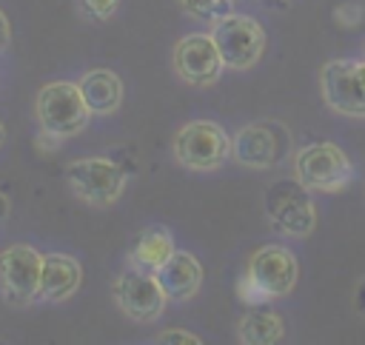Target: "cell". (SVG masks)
I'll return each mask as SVG.
<instances>
[{
	"instance_id": "1",
	"label": "cell",
	"mask_w": 365,
	"mask_h": 345,
	"mask_svg": "<svg viewBox=\"0 0 365 345\" xmlns=\"http://www.w3.org/2000/svg\"><path fill=\"white\" fill-rule=\"evenodd\" d=\"M299 277L297 257L282 245H262L251 254L245 277L240 282V297L245 302H265L294 291Z\"/></svg>"
},
{
	"instance_id": "2",
	"label": "cell",
	"mask_w": 365,
	"mask_h": 345,
	"mask_svg": "<svg viewBox=\"0 0 365 345\" xmlns=\"http://www.w3.org/2000/svg\"><path fill=\"white\" fill-rule=\"evenodd\" d=\"M34 117L40 131L57 134V137H74L88 125V105L77 88V83L68 80H51L46 83L34 97Z\"/></svg>"
},
{
	"instance_id": "3",
	"label": "cell",
	"mask_w": 365,
	"mask_h": 345,
	"mask_svg": "<svg viewBox=\"0 0 365 345\" xmlns=\"http://www.w3.org/2000/svg\"><path fill=\"white\" fill-rule=\"evenodd\" d=\"M174 160L188 171H217L231 157V137L214 120H191L171 140Z\"/></svg>"
},
{
	"instance_id": "4",
	"label": "cell",
	"mask_w": 365,
	"mask_h": 345,
	"mask_svg": "<svg viewBox=\"0 0 365 345\" xmlns=\"http://www.w3.org/2000/svg\"><path fill=\"white\" fill-rule=\"evenodd\" d=\"M66 182L77 200L106 208L125 191V171L108 157H77L66 165Z\"/></svg>"
},
{
	"instance_id": "5",
	"label": "cell",
	"mask_w": 365,
	"mask_h": 345,
	"mask_svg": "<svg viewBox=\"0 0 365 345\" xmlns=\"http://www.w3.org/2000/svg\"><path fill=\"white\" fill-rule=\"evenodd\" d=\"M308 191L311 188H305L297 177L294 180H277L265 188V197H262L265 217L271 220V225L279 234L305 237L314 231L317 208H314V200Z\"/></svg>"
},
{
	"instance_id": "6",
	"label": "cell",
	"mask_w": 365,
	"mask_h": 345,
	"mask_svg": "<svg viewBox=\"0 0 365 345\" xmlns=\"http://www.w3.org/2000/svg\"><path fill=\"white\" fill-rule=\"evenodd\" d=\"M111 294H114L117 308L134 322H154L165 314V305H168L160 277L154 271L137 268L131 262L114 277Z\"/></svg>"
},
{
	"instance_id": "7",
	"label": "cell",
	"mask_w": 365,
	"mask_h": 345,
	"mask_svg": "<svg viewBox=\"0 0 365 345\" xmlns=\"http://www.w3.org/2000/svg\"><path fill=\"white\" fill-rule=\"evenodd\" d=\"M43 254L31 245H9L0 251V297L11 308H26L40 297Z\"/></svg>"
},
{
	"instance_id": "8",
	"label": "cell",
	"mask_w": 365,
	"mask_h": 345,
	"mask_svg": "<svg viewBox=\"0 0 365 345\" xmlns=\"http://www.w3.org/2000/svg\"><path fill=\"white\" fill-rule=\"evenodd\" d=\"M211 37L228 68H251L265 51V29L248 14H225L211 23Z\"/></svg>"
},
{
	"instance_id": "9",
	"label": "cell",
	"mask_w": 365,
	"mask_h": 345,
	"mask_svg": "<svg viewBox=\"0 0 365 345\" xmlns=\"http://www.w3.org/2000/svg\"><path fill=\"white\" fill-rule=\"evenodd\" d=\"M291 148L288 128L274 120H257L242 125L231 137V157L245 168H274Z\"/></svg>"
},
{
	"instance_id": "10",
	"label": "cell",
	"mask_w": 365,
	"mask_h": 345,
	"mask_svg": "<svg viewBox=\"0 0 365 345\" xmlns=\"http://www.w3.org/2000/svg\"><path fill=\"white\" fill-rule=\"evenodd\" d=\"M297 180L311 191H342L351 182V163L334 143H311L294 157Z\"/></svg>"
},
{
	"instance_id": "11",
	"label": "cell",
	"mask_w": 365,
	"mask_h": 345,
	"mask_svg": "<svg viewBox=\"0 0 365 345\" xmlns=\"http://www.w3.org/2000/svg\"><path fill=\"white\" fill-rule=\"evenodd\" d=\"M171 68L174 74L188 86H214L225 68L222 54L211 37V31H194L174 43L171 51Z\"/></svg>"
},
{
	"instance_id": "12",
	"label": "cell",
	"mask_w": 365,
	"mask_h": 345,
	"mask_svg": "<svg viewBox=\"0 0 365 345\" xmlns=\"http://www.w3.org/2000/svg\"><path fill=\"white\" fill-rule=\"evenodd\" d=\"M325 103L348 117H365V60H331L319 71Z\"/></svg>"
},
{
	"instance_id": "13",
	"label": "cell",
	"mask_w": 365,
	"mask_h": 345,
	"mask_svg": "<svg viewBox=\"0 0 365 345\" xmlns=\"http://www.w3.org/2000/svg\"><path fill=\"white\" fill-rule=\"evenodd\" d=\"M83 282V265L68 254H46L40 277V302H66Z\"/></svg>"
},
{
	"instance_id": "14",
	"label": "cell",
	"mask_w": 365,
	"mask_h": 345,
	"mask_svg": "<svg viewBox=\"0 0 365 345\" xmlns=\"http://www.w3.org/2000/svg\"><path fill=\"white\" fill-rule=\"evenodd\" d=\"M157 277L168 302H185L202 285V265L191 251H174L168 262L157 271Z\"/></svg>"
},
{
	"instance_id": "15",
	"label": "cell",
	"mask_w": 365,
	"mask_h": 345,
	"mask_svg": "<svg viewBox=\"0 0 365 345\" xmlns=\"http://www.w3.org/2000/svg\"><path fill=\"white\" fill-rule=\"evenodd\" d=\"M77 88L91 114H114L123 103V80L111 68H91L77 80Z\"/></svg>"
},
{
	"instance_id": "16",
	"label": "cell",
	"mask_w": 365,
	"mask_h": 345,
	"mask_svg": "<svg viewBox=\"0 0 365 345\" xmlns=\"http://www.w3.org/2000/svg\"><path fill=\"white\" fill-rule=\"evenodd\" d=\"M174 237L168 234V228L163 225H151L145 231L137 234L134 245H131V254H128V262L137 265V268H145V271H160L168 257L174 254Z\"/></svg>"
},
{
	"instance_id": "17",
	"label": "cell",
	"mask_w": 365,
	"mask_h": 345,
	"mask_svg": "<svg viewBox=\"0 0 365 345\" xmlns=\"http://www.w3.org/2000/svg\"><path fill=\"white\" fill-rule=\"evenodd\" d=\"M285 336V322L279 314L254 308L237 322V339L242 345H274Z\"/></svg>"
},
{
	"instance_id": "18",
	"label": "cell",
	"mask_w": 365,
	"mask_h": 345,
	"mask_svg": "<svg viewBox=\"0 0 365 345\" xmlns=\"http://www.w3.org/2000/svg\"><path fill=\"white\" fill-rule=\"evenodd\" d=\"M231 3L234 0H180L185 14L200 17V20H211V23L225 17V14H231Z\"/></svg>"
},
{
	"instance_id": "19",
	"label": "cell",
	"mask_w": 365,
	"mask_h": 345,
	"mask_svg": "<svg viewBox=\"0 0 365 345\" xmlns=\"http://www.w3.org/2000/svg\"><path fill=\"white\" fill-rule=\"evenodd\" d=\"M77 6L91 20H111L120 9V0H77Z\"/></svg>"
},
{
	"instance_id": "20",
	"label": "cell",
	"mask_w": 365,
	"mask_h": 345,
	"mask_svg": "<svg viewBox=\"0 0 365 345\" xmlns=\"http://www.w3.org/2000/svg\"><path fill=\"white\" fill-rule=\"evenodd\" d=\"M157 342H171V345H200L202 339L185 328H165L157 334Z\"/></svg>"
},
{
	"instance_id": "21",
	"label": "cell",
	"mask_w": 365,
	"mask_h": 345,
	"mask_svg": "<svg viewBox=\"0 0 365 345\" xmlns=\"http://www.w3.org/2000/svg\"><path fill=\"white\" fill-rule=\"evenodd\" d=\"M60 143H63V137H57V134H48V131H40L37 134V148L46 151V154H51L54 148H60Z\"/></svg>"
},
{
	"instance_id": "22",
	"label": "cell",
	"mask_w": 365,
	"mask_h": 345,
	"mask_svg": "<svg viewBox=\"0 0 365 345\" xmlns=\"http://www.w3.org/2000/svg\"><path fill=\"white\" fill-rule=\"evenodd\" d=\"M9 43H11V23H9L6 11L0 9V54L9 48Z\"/></svg>"
},
{
	"instance_id": "23",
	"label": "cell",
	"mask_w": 365,
	"mask_h": 345,
	"mask_svg": "<svg viewBox=\"0 0 365 345\" xmlns=\"http://www.w3.org/2000/svg\"><path fill=\"white\" fill-rule=\"evenodd\" d=\"M354 308L365 316V279L356 285V291H354Z\"/></svg>"
},
{
	"instance_id": "24",
	"label": "cell",
	"mask_w": 365,
	"mask_h": 345,
	"mask_svg": "<svg viewBox=\"0 0 365 345\" xmlns=\"http://www.w3.org/2000/svg\"><path fill=\"white\" fill-rule=\"evenodd\" d=\"M259 3H265V6H271V9H285V6H291L294 0H259Z\"/></svg>"
},
{
	"instance_id": "25",
	"label": "cell",
	"mask_w": 365,
	"mask_h": 345,
	"mask_svg": "<svg viewBox=\"0 0 365 345\" xmlns=\"http://www.w3.org/2000/svg\"><path fill=\"white\" fill-rule=\"evenodd\" d=\"M9 214V200H6V194H0V220Z\"/></svg>"
},
{
	"instance_id": "26",
	"label": "cell",
	"mask_w": 365,
	"mask_h": 345,
	"mask_svg": "<svg viewBox=\"0 0 365 345\" xmlns=\"http://www.w3.org/2000/svg\"><path fill=\"white\" fill-rule=\"evenodd\" d=\"M3 137H6V128H3V123H0V143H3Z\"/></svg>"
}]
</instances>
